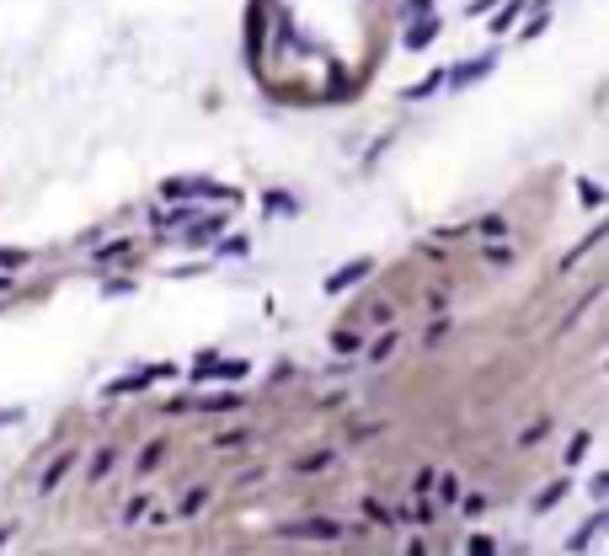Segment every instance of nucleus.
<instances>
[{
	"label": "nucleus",
	"instance_id": "18",
	"mask_svg": "<svg viewBox=\"0 0 609 556\" xmlns=\"http://www.w3.org/2000/svg\"><path fill=\"white\" fill-rule=\"evenodd\" d=\"M6 289H11V278H6V273H0V295H6Z\"/></svg>",
	"mask_w": 609,
	"mask_h": 556
},
{
	"label": "nucleus",
	"instance_id": "17",
	"mask_svg": "<svg viewBox=\"0 0 609 556\" xmlns=\"http://www.w3.org/2000/svg\"><path fill=\"white\" fill-rule=\"evenodd\" d=\"M583 450H588V434H577L572 450H567V466H577V460H583Z\"/></svg>",
	"mask_w": 609,
	"mask_h": 556
},
{
	"label": "nucleus",
	"instance_id": "1",
	"mask_svg": "<svg viewBox=\"0 0 609 556\" xmlns=\"http://www.w3.org/2000/svg\"><path fill=\"white\" fill-rule=\"evenodd\" d=\"M177 375V364H145V369H134V375H118V380H107L102 385V396L107 401H118V396H139V391H150V385H161Z\"/></svg>",
	"mask_w": 609,
	"mask_h": 556
},
{
	"label": "nucleus",
	"instance_id": "16",
	"mask_svg": "<svg viewBox=\"0 0 609 556\" xmlns=\"http://www.w3.org/2000/svg\"><path fill=\"white\" fill-rule=\"evenodd\" d=\"M471 556H497V546H492L487 535H471Z\"/></svg>",
	"mask_w": 609,
	"mask_h": 556
},
{
	"label": "nucleus",
	"instance_id": "9",
	"mask_svg": "<svg viewBox=\"0 0 609 556\" xmlns=\"http://www.w3.org/2000/svg\"><path fill=\"white\" fill-rule=\"evenodd\" d=\"M203 503H209V487H193V492L182 498V508H177V514H182V519H193V514H203Z\"/></svg>",
	"mask_w": 609,
	"mask_h": 556
},
{
	"label": "nucleus",
	"instance_id": "15",
	"mask_svg": "<svg viewBox=\"0 0 609 556\" xmlns=\"http://www.w3.org/2000/svg\"><path fill=\"white\" fill-rule=\"evenodd\" d=\"M561 498H567V487H545L540 498H535V508H540V514H545V508H556Z\"/></svg>",
	"mask_w": 609,
	"mask_h": 556
},
{
	"label": "nucleus",
	"instance_id": "4",
	"mask_svg": "<svg viewBox=\"0 0 609 556\" xmlns=\"http://www.w3.org/2000/svg\"><path fill=\"white\" fill-rule=\"evenodd\" d=\"M369 268H374L369 257H358V262H348V268H337L332 278H326V295H342V289H353L358 278H369Z\"/></svg>",
	"mask_w": 609,
	"mask_h": 556
},
{
	"label": "nucleus",
	"instance_id": "11",
	"mask_svg": "<svg viewBox=\"0 0 609 556\" xmlns=\"http://www.w3.org/2000/svg\"><path fill=\"white\" fill-rule=\"evenodd\" d=\"M433 33H439V22H417L412 33H406V49H423V43H433Z\"/></svg>",
	"mask_w": 609,
	"mask_h": 556
},
{
	"label": "nucleus",
	"instance_id": "14",
	"mask_svg": "<svg viewBox=\"0 0 609 556\" xmlns=\"http://www.w3.org/2000/svg\"><path fill=\"white\" fill-rule=\"evenodd\" d=\"M145 514H150V492H139V498H134L129 508H123V524H139Z\"/></svg>",
	"mask_w": 609,
	"mask_h": 556
},
{
	"label": "nucleus",
	"instance_id": "12",
	"mask_svg": "<svg viewBox=\"0 0 609 556\" xmlns=\"http://www.w3.org/2000/svg\"><path fill=\"white\" fill-rule=\"evenodd\" d=\"M113 466H118V450H97V460H91V482H102Z\"/></svg>",
	"mask_w": 609,
	"mask_h": 556
},
{
	"label": "nucleus",
	"instance_id": "3",
	"mask_svg": "<svg viewBox=\"0 0 609 556\" xmlns=\"http://www.w3.org/2000/svg\"><path fill=\"white\" fill-rule=\"evenodd\" d=\"M284 535H289V540H342L348 530H342L337 519H294Z\"/></svg>",
	"mask_w": 609,
	"mask_h": 556
},
{
	"label": "nucleus",
	"instance_id": "10",
	"mask_svg": "<svg viewBox=\"0 0 609 556\" xmlns=\"http://www.w3.org/2000/svg\"><path fill=\"white\" fill-rule=\"evenodd\" d=\"M487 70H492V54H487V59H471V65H460V70H455V86L476 81V75H487Z\"/></svg>",
	"mask_w": 609,
	"mask_h": 556
},
{
	"label": "nucleus",
	"instance_id": "5",
	"mask_svg": "<svg viewBox=\"0 0 609 556\" xmlns=\"http://www.w3.org/2000/svg\"><path fill=\"white\" fill-rule=\"evenodd\" d=\"M220 230H225L220 214H198V220L187 225V241H182V246H209L214 236H220Z\"/></svg>",
	"mask_w": 609,
	"mask_h": 556
},
{
	"label": "nucleus",
	"instance_id": "7",
	"mask_svg": "<svg viewBox=\"0 0 609 556\" xmlns=\"http://www.w3.org/2000/svg\"><path fill=\"white\" fill-rule=\"evenodd\" d=\"M33 262V252H22V246H0V273H17Z\"/></svg>",
	"mask_w": 609,
	"mask_h": 556
},
{
	"label": "nucleus",
	"instance_id": "2",
	"mask_svg": "<svg viewBox=\"0 0 609 556\" xmlns=\"http://www.w3.org/2000/svg\"><path fill=\"white\" fill-rule=\"evenodd\" d=\"M161 198H236V188H225L214 177H171L161 182Z\"/></svg>",
	"mask_w": 609,
	"mask_h": 556
},
{
	"label": "nucleus",
	"instance_id": "6",
	"mask_svg": "<svg viewBox=\"0 0 609 556\" xmlns=\"http://www.w3.org/2000/svg\"><path fill=\"white\" fill-rule=\"evenodd\" d=\"M161 460H166V444L155 439V444H145V450H139V460H134V466H139V476H150L155 466H161Z\"/></svg>",
	"mask_w": 609,
	"mask_h": 556
},
{
	"label": "nucleus",
	"instance_id": "8",
	"mask_svg": "<svg viewBox=\"0 0 609 556\" xmlns=\"http://www.w3.org/2000/svg\"><path fill=\"white\" fill-rule=\"evenodd\" d=\"M246 369H252L246 359H220V364H214V375H209V380H241Z\"/></svg>",
	"mask_w": 609,
	"mask_h": 556
},
{
	"label": "nucleus",
	"instance_id": "13",
	"mask_svg": "<svg viewBox=\"0 0 609 556\" xmlns=\"http://www.w3.org/2000/svg\"><path fill=\"white\" fill-rule=\"evenodd\" d=\"M70 466H75V455H59L54 466H49V476H43V492H54V487H59V476H65Z\"/></svg>",
	"mask_w": 609,
	"mask_h": 556
}]
</instances>
